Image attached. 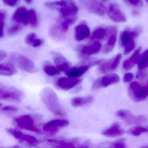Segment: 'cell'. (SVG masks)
I'll list each match as a JSON object with an SVG mask.
<instances>
[{
	"instance_id": "cell-1",
	"label": "cell",
	"mask_w": 148,
	"mask_h": 148,
	"mask_svg": "<svg viewBox=\"0 0 148 148\" xmlns=\"http://www.w3.org/2000/svg\"><path fill=\"white\" fill-rule=\"evenodd\" d=\"M40 98L51 113L58 116L66 115V112L60 104L57 94L53 89L49 87L43 89L41 92Z\"/></svg>"
},
{
	"instance_id": "cell-17",
	"label": "cell",
	"mask_w": 148,
	"mask_h": 148,
	"mask_svg": "<svg viewBox=\"0 0 148 148\" xmlns=\"http://www.w3.org/2000/svg\"><path fill=\"white\" fill-rule=\"evenodd\" d=\"M90 35V30L86 23H80L75 28V38L77 41H84L88 38Z\"/></svg>"
},
{
	"instance_id": "cell-43",
	"label": "cell",
	"mask_w": 148,
	"mask_h": 148,
	"mask_svg": "<svg viewBox=\"0 0 148 148\" xmlns=\"http://www.w3.org/2000/svg\"><path fill=\"white\" fill-rule=\"evenodd\" d=\"M128 1L132 5L139 6L141 4L142 0H128Z\"/></svg>"
},
{
	"instance_id": "cell-42",
	"label": "cell",
	"mask_w": 148,
	"mask_h": 148,
	"mask_svg": "<svg viewBox=\"0 0 148 148\" xmlns=\"http://www.w3.org/2000/svg\"><path fill=\"white\" fill-rule=\"evenodd\" d=\"M43 42L44 41L42 39L37 38L32 45V47H38L42 45Z\"/></svg>"
},
{
	"instance_id": "cell-27",
	"label": "cell",
	"mask_w": 148,
	"mask_h": 148,
	"mask_svg": "<svg viewBox=\"0 0 148 148\" xmlns=\"http://www.w3.org/2000/svg\"><path fill=\"white\" fill-rule=\"evenodd\" d=\"M50 33L51 35L55 39L60 41L65 39V33L62 30L59 25H56L53 26L50 29Z\"/></svg>"
},
{
	"instance_id": "cell-49",
	"label": "cell",
	"mask_w": 148,
	"mask_h": 148,
	"mask_svg": "<svg viewBox=\"0 0 148 148\" xmlns=\"http://www.w3.org/2000/svg\"><path fill=\"white\" fill-rule=\"evenodd\" d=\"M3 105L1 104V103H0V108L2 107Z\"/></svg>"
},
{
	"instance_id": "cell-15",
	"label": "cell",
	"mask_w": 148,
	"mask_h": 148,
	"mask_svg": "<svg viewBox=\"0 0 148 148\" xmlns=\"http://www.w3.org/2000/svg\"><path fill=\"white\" fill-rule=\"evenodd\" d=\"M82 80L78 78L62 77L59 78L56 82V86L58 88L64 90H68L73 88L81 83Z\"/></svg>"
},
{
	"instance_id": "cell-11",
	"label": "cell",
	"mask_w": 148,
	"mask_h": 148,
	"mask_svg": "<svg viewBox=\"0 0 148 148\" xmlns=\"http://www.w3.org/2000/svg\"><path fill=\"white\" fill-rule=\"evenodd\" d=\"M107 29L108 41L102 48L103 53L104 54H108L113 50L117 40V28L115 27H109Z\"/></svg>"
},
{
	"instance_id": "cell-7",
	"label": "cell",
	"mask_w": 148,
	"mask_h": 148,
	"mask_svg": "<svg viewBox=\"0 0 148 148\" xmlns=\"http://www.w3.org/2000/svg\"><path fill=\"white\" fill-rule=\"evenodd\" d=\"M6 131L21 144L29 147H35L39 144V140L36 138L32 136L23 134L17 129L8 128Z\"/></svg>"
},
{
	"instance_id": "cell-50",
	"label": "cell",
	"mask_w": 148,
	"mask_h": 148,
	"mask_svg": "<svg viewBox=\"0 0 148 148\" xmlns=\"http://www.w3.org/2000/svg\"><path fill=\"white\" fill-rule=\"evenodd\" d=\"M147 87H148V81H147Z\"/></svg>"
},
{
	"instance_id": "cell-9",
	"label": "cell",
	"mask_w": 148,
	"mask_h": 148,
	"mask_svg": "<svg viewBox=\"0 0 148 148\" xmlns=\"http://www.w3.org/2000/svg\"><path fill=\"white\" fill-rule=\"evenodd\" d=\"M116 115L129 125L143 124L145 123L147 121L146 116L143 115H134L128 110H119L116 112Z\"/></svg>"
},
{
	"instance_id": "cell-39",
	"label": "cell",
	"mask_w": 148,
	"mask_h": 148,
	"mask_svg": "<svg viewBox=\"0 0 148 148\" xmlns=\"http://www.w3.org/2000/svg\"><path fill=\"white\" fill-rule=\"evenodd\" d=\"M139 71H138L136 75V79L139 80H144L147 77L148 74V70H139Z\"/></svg>"
},
{
	"instance_id": "cell-23",
	"label": "cell",
	"mask_w": 148,
	"mask_h": 148,
	"mask_svg": "<svg viewBox=\"0 0 148 148\" xmlns=\"http://www.w3.org/2000/svg\"><path fill=\"white\" fill-rule=\"evenodd\" d=\"M94 101V98L92 96L76 97L72 99L71 103L73 107H77L91 103L93 102Z\"/></svg>"
},
{
	"instance_id": "cell-26",
	"label": "cell",
	"mask_w": 148,
	"mask_h": 148,
	"mask_svg": "<svg viewBox=\"0 0 148 148\" xmlns=\"http://www.w3.org/2000/svg\"><path fill=\"white\" fill-rule=\"evenodd\" d=\"M47 141L50 144L55 145L56 147L59 148H75V143L77 142L75 140L73 142L55 140H49Z\"/></svg>"
},
{
	"instance_id": "cell-14",
	"label": "cell",
	"mask_w": 148,
	"mask_h": 148,
	"mask_svg": "<svg viewBox=\"0 0 148 148\" xmlns=\"http://www.w3.org/2000/svg\"><path fill=\"white\" fill-rule=\"evenodd\" d=\"M101 44L98 41H95L89 45H84L81 47L79 50V55L83 59H87L90 56L96 54L101 48Z\"/></svg>"
},
{
	"instance_id": "cell-22",
	"label": "cell",
	"mask_w": 148,
	"mask_h": 148,
	"mask_svg": "<svg viewBox=\"0 0 148 148\" xmlns=\"http://www.w3.org/2000/svg\"><path fill=\"white\" fill-rule=\"evenodd\" d=\"M141 48H139L137 50H136L129 59L124 61L123 64L124 69L127 70H130L139 62L141 57Z\"/></svg>"
},
{
	"instance_id": "cell-5",
	"label": "cell",
	"mask_w": 148,
	"mask_h": 148,
	"mask_svg": "<svg viewBox=\"0 0 148 148\" xmlns=\"http://www.w3.org/2000/svg\"><path fill=\"white\" fill-rule=\"evenodd\" d=\"M14 123L15 126L20 129L37 134L41 133L40 130L36 126L34 119L29 115H23L16 117L14 119Z\"/></svg>"
},
{
	"instance_id": "cell-35",
	"label": "cell",
	"mask_w": 148,
	"mask_h": 148,
	"mask_svg": "<svg viewBox=\"0 0 148 148\" xmlns=\"http://www.w3.org/2000/svg\"><path fill=\"white\" fill-rule=\"evenodd\" d=\"M19 108L13 106H4L2 107L1 111L3 113H9V114H15L19 111Z\"/></svg>"
},
{
	"instance_id": "cell-48",
	"label": "cell",
	"mask_w": 148,
	"mask_h": 148,
	"mask_svg": "<svg viewBox=\"0 0 148 148\" xmlns=\"http://www.w3.org/2000/svg\"><path fill=\"white\" fill-rule=\"evenodd\" d=\"M25 1L28 4H30L33 1V0H25Z\"/></svg>"
},
{
	"instance_id": "cell-40",
	"label": "cell",
	"mask_w": 148,
	"mask_h": 148,
	"mask_svg": "<svg viewBox=\"0 0 148 148\" xmlns=\"http://www.w3.org/2000/svg\"><path fill=\"white\" fill-rule=\"evenodd\" d=\"M4 3L10 7H14L18 3L19 0H2Z\"/></svg>"
},
{
	"instance_id": "cell-13",
	"label": "cell",
	"mask_w": 148,
	"mask_h": 148,
	"mask_svg": "<svg viewBox=\"0 0 148 148\" xmlns=\"http://www.w3.org/2000/svg\"><path fill=\"white\" fill-rule=\"evenodd\" d=\"M107 14L110 19L114 22H124L127 21L126 16L122 12L119 5L116 3L109 4Z\"/></svg>"
},
{
	"instance_id": "cell-30",
	"label": "cell",
	"mask_w": 148,
	"mask_h": 148,
	"mask_svg": "<svg viewBox=\"0 0 148 148\" xmlns=\"http://www.w3.org/2000/svg\"><path fill=\"white\" fill-rule=\"evenodd\" d=\"M43 70L46 74L50 76H54L59 74L61 73L56 67H55L48 62H46L44 64Z\"/></svg>"
},
{
	"instance_id": "cell-8",
	"label": "cell",
	"mask_w": 148,
	"mask_h": 148,
	"mask_svg": "<svg viewBox=\"0 0 148 148\" xmlns=\"http://www.w3.org/2000/svg\"><path fill=\"white\" fill-rule=\"evenodd\" d=\"M129 91L132 99L136 102L145 100L148 95L147 86H141L137 82H134L130 84Z\"/></svg>"
},
{
	"instance_id": "cell-6",
	"label": "cell",
	"mask_w": 148,
	"mask_h": 148,
	"mask_svg": "<svg viewBox=\"0 0 148 148\" xmlns=\"http://www.w3.org/2000/svg\"><path fill=\"white\" fill-rule=\"evenodd\" d=\"M81 3L88 12L100 17L105 15L107 11L103 3L98 0H81Z\"/></svg>"
},
{
	"instance_id": "cell-31",
	"label": "cell",
	"mask_w": 148,
	"mask_h": 148,
	"mask_svg": "<svg viewBox=\"0 0 148 148\" xmlns=\"http://www.w3.org/2000/svg\"><path fill=\"white\" fill-rule=\"evenodd\" d=\"M138 68L143 70L148 67V50L143 54L138 62Z\"/></svg>"
},
{
	"instance_id": "cell-25",
	"label": "cell",
	"mask_w": 148,
	"mask_h": 148,
	"mask_svg": "<svg viewBox=\"0 0 148 148\" xmlns=\"http://www.w3.org/2000/svg\"><path fill=\"white\" fill-rule=\"evenodd\" d=\"M108 31L107 28H98L93 31L91 34V41H99L107 38Z\"/></svg>"
},
{
	"instance_id": "cell-38",
	"label": "cell",
	"mask_w": 148,
	"mask_h": 148,
	"mask_svg": "<svg viewBox=\"0 0 148 148\" xmlns=\"http://www.w3.org/2000/svg\"><path fill=\"white\" fill-rule=\"evenodd\" d=\"M122 58V54H119L113 58L112 62V70H115L119 66Z\"/></svg>"
},
{
	"instance_id": "cell-51",
	"label": "cell",
	"mask_w": 148,
	"mask_h": 148,
	"mask_svg": "<svg viewBox=\"0 0 148 148\" xmlns=\"http://www.w3.org/2000/svg\"><path fill=\"white\" fill-rule=\"evenodd\" d=\"M102 1H106V0H102Z\"/></svg>"
},
{
	"instance_id": "cell-28",
	"label": "cell",
	"mask_w": 148,
	"mask_h": 148,
	"mask_svg": "<svg viewBox=\"0 0 148 148\" xmlns=\"http://www.w3.org/2000/svg\"><path fill=\"white\" fill-rule=\"evenodd\" d=\"M29 24L32 28H36L39 24L38 16L34 10L33 9L28 10Z\"/></svg>"
},
{
	"instance_id": "cell-24",
	"label": "cell",
	"mask_w": 148,
	"mask_h": 148,
	"mask_svg": "<svg viewBox=\"0 0 148 148\" xmlns=\"http://www.w3.org/2000/svg\"><path fill=\"white\" fill-rule=\"evenodd\" d=\"M69 0H59V1H48L45 3V6L51 10H58L60 8H64L68 6Z\"/></svg>"
},
{
	"instance_id": "cell-46",
	"label": "cell",
	"mask_w": 148,
	"mask_h": 148,
	"mask_svg": "<svg viewBox=\"0 0 148 148\" xmlns=\"http://www.w3.org/2000/svg\"><path fill=\"white\" fill-rule=\"evenodd\" d=\"M4 26V22H0V30H3Z\"/></svg>"
},
{
	"instance_id": "cell-2",
	"label": "cell",
	"mask_w": 148,
	"mask_h": 148,
	"mask_svg": "<svg viewBox=\"0 0 148 148\" xmlns=\"http://www.w3.org/2000/svg\"><path fill=\"white\" fill-rule=\"evenodd\" d=\"M141 32L140 28L133 31L125 30L123 31L120 36V43L121 46L124 48V54L125 55L129 54L135 47L134 39Z\"/></svg>"
},
{
	"instance_id": "cell-45",
	"label": "cell",
	"mask_w": 148,
	"mask_h": 148,
	"mask_svg": "<svg viewBox=\"0 0 148 148\" xmlns=\"http://www.w3.org/2000/svg\"><path fill=\"white\" fill-rule=\"evenodd\" d=\"M6 14L3 12H0V22H4L6 19Z\"/></svg>"
},
{
	"instance_id": "cell-18",
	"label": "cell",
	"mask_w": 148,
	"mask_h": 148,
	"mask_svg": "<svg viewBox=\"0 0 148 148\" xmlns=\"http://www.w3.org/2000/svg\"><path fill=\"white\" fill-rule=\"evenodd\" d=\"M68 6L61 8L58 10L63 18L75 17L78 12V8L73 0H69Z\"/></svg>"
},
{
	"instance_id": "cell-4",
	"label": "cell",
	"mask_w": 148,
	"mask_h": 148,
	"mask_svg": "<svg viewBox=\"0 0 148 148\" xmlns=\"http://www.w3.org/2000/svg\"><path fill=\"white\" fill-rule=\"evenodd\" d=\"M23 96L19 89L0 84V100L19 103L21 102Z\"/></svg>"
},
{
	"instance_id": "cell-3",
	"label": "cell",
	"mask_w": 148,
	"mask_h": 148,
	"mask_svg": "<svg viewBox=\"0 0 148 148\" xmlns=\"http://www.w3.org/2000/svg\"><path fill=\"white\" fill-rule=\"evenodd\" d=\"M10 60L16 67L23 71L33 74L36 71L34 63L27 57L22 55L14 54L11 56Z\"/></svg>"
},
{
	"instance_id": "cell-34",
	"label": "cell",
	"mask_w": 148,
	"mask_h": 148,
	"mask_svg": "<svg viewBox=\"0 0 148 148\" xmlns=\"http://www.w3.org/2000/svg\"><path fill=\"white\" fill-rule=\"evenodd\" d=\"M148 132V129L143 127H136L130 130L129 134L134 136H138L141 134L142 133H146Z\"/></svg>"
},
{
	"instance_id": "cell-32",
	"label": "cell",
	"mask_w": 148,
	"mask_h": 148,
	"mask_svg": "<svg viewBox=\"0 0 148 148\" xmlns=\"http://www.w3.org/2000/svg\"><path fill=\"white\" fill-rule=\"evenodd\" d=\"M52 54L53 56L54 63L56 67L68 62L67 59L60 53L52 52Z\"/></svg>"
},
{
	"instance_id": "cell-21",
	"label": "cell",
	"mask_w": 148,
	"mask_h": 148,
	"mask_svg": "<svg viewBox=\"0 0 148 148\" xmlns=\"http://www.w3.org/2000/svg\"><path fill=\"white\" fill-rule=\"evenodd\" d=\"M89 65H83L77 67L72 68L66 72L68 77L72 78H78L84 74L90 67Z\"/></svg>"
},
{
	"instance_id": "cell-19",
	"label": "cell",
	"mask_w": 148,
	"mask_h": 148,
	"mask_svg": "<svg viewBox=\"0 0 148 148\" xmlns=\"http://www.w3.org/2000/svg\"><path fill=\"white\" fill-rule=\"evenodd\" d=\"M124 131L118 123L112 124L108 128L103 130L102 134L106 137H117L121 136L124 134Z\"/></svg>"
},
{
	"instance_id": "cell-29",
	"label": "cell",
	"mask_w": 148,
	"mask_h": 148,
	"mask_svg": "<svg viewBox=\"0 0 148 148\" xmlns=\"http://www.w3.org/2000/svg\"><path fill=\"white\" fill-rule=\"evenodd\" d=\"M65 20L61 21L59 26L61 29L62 30L66 33L67 32L69 27L72 24H73L77 20L76 17H67L65 18Z\"/></svg>"
},
{
	"instance_id": "cell-36",
	"label": "cell",
	"mask_w": 148,
	"mask_h": 148,
	"mask_svg": "<svg viewBox=\"0 0 148 148\" xmlns=\"http://www.w3.org/2000/svg\"><path fill=\"white\" fill-rule=\"evenodd\" d=\"M110 147L114 148H126V143L125 139H121L115 141L110 144Z\"/></svg>"
},
{
	"instance_id": "cell-47",
	"label": "cell",
	"mask_w": 148,
	"mask_h": 148,
	"mask_svg": "<svg viewBox=\"0 0 148 148\" xmlns=\"http://www.w3.org/2000/svg\"><path fill=\"white\" fill-rule=\"evenodd\" d=\"M4 35L3 30H0V38H2Z\"/></svg>"
},
{
	"instance_id": "cell-37",
	"label": "cell",
	"mask_w": 148,
	"mask_h": 148,
	"mask_svg": "<svg viewBox=\"0 0 148 148\" xmlns=\"http://www.w3.org/2000/svg\"><path fill=\"white\" fill-rule=\"evenodd\" d=\"M37 38V35L36 33L33 32L29 33L26 36L25 42L27 45L32 46Z\"/></svg>"
},
{
	"instance_id": "cell-41",
	"label": "cell",
	"mask_w": 148,
	"mask_h": 148,
	"mask_svg": "<svg viewBox=\"0 0 148 148\" xmlns=\"http://www.w3.org/2000/svg\"><path fill=\"white\" fill-rule=\"evenodd\" d=\"M133 78H134V75L132 73H127L123 77V82L124 83L130 82L133 80Z\"/></svg>"
},
{
	"instance_id": "cell-10",
	"label": "cell",
	"mask_w": 148,
	"mask_h": 148,
	"mask_svg": "<svg viewBox=\"0 0 148 148\" xmlns=\"http://www.w3.org/2000/svg\"><path fill=\"white\" fill-rule=\"evenodd\" d=\"M69 124V121L67 120L56 119L45 124L43 127V130L49 135L53 136L59 132L60 129L66 127Z\"/></svg>"
},
{
	"instance_id": "cell-52",
	"label": "cell",
	"mask_w": 148,
	"mask_h": 148,
	"mask_svg": "<svg viewBox=\"0 0 148 148\" xmlns=\"http://www.w3.org/2000/svg\"><path fill=\"white\" fill-rule=\"evenodd\" d=\"M147 1H148V0H147Z\"/></svg>"
},
{
	"instance_id": "cell-12",
	"label": "cell",
	"mask_w": 148,
	"mask_h": 148,
	"mask_svg": "<svg viewBox=\"0 0 148 148\" xmlns=\"http://www.w3.org/2000/svg\"><path fill=\"white\" fill-rule=\"evenodd\" d=\"M120 81V76L117 74H108L95 82L93 85V88L97 89L100 88L106 87L112 84L118 83Z\"/></svg>"
},
{
	"instance_id": "cell-20",
	"label": "cell",
	"mask_w": 148,
	"mask_h": 148,
	"mask_svg": "<svg viewBox=\"0 0 148 148\" xmlns=\"http://www.w3.org/2000/svg\"><path fill=\"white\" fill-rule=\"evenodd\" d=\"M17 73L16 66L11 62L0 63V76H11Z\"/></svg>"
},
{
	"instance_id": "cell-33",
	"label": "cell",
	"mask_w": 148,
	"mask_h": 148,
	"mask_svg": "<svg viewBox=\"0 0 148 148\" xmlns=\"http://www.w3.org/2000/svg\"><path fill=\"white\" fill-rule=\"evenodd\" d=\"M23 27L21 24L19 23L13 24L8 28L7 30V33L9 35H14L18 34L22 30Z\"/></svg>"
},
{
	"instance_id": "cell-16",
	"label": "cell",
	"mask_w": 148,
	"mask_h": 148,
	"mask_svg": "<svg viewBox=\"0 0 148 148\" xmlns=\"http://www.w3.org/2000/svg\"><path fill=\"white\" fill-rule=\"evenodd\" d=\"M12 20L22 25H29L28 10L23 6L18 7L13 14Z\"/></svg>"
},
{
	"instance_id": "cell-44",
	"label": "cell",
	"mask_w": 148,
	"mask_h": 148,
	"mask_svg": "<svg viewBox=\"0 0 148 148\" xmlns=\"http://www.w3.org/2000/svg\"><path fill=\"white\" fill-rule=\"evenodd\" d=\"M7 56V54L3 50H0V62L3 61Z\"/></svg>"
}]
</instances>
